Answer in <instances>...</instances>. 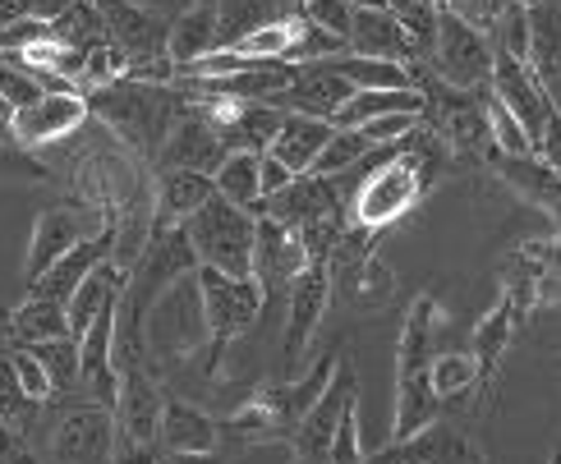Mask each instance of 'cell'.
Returning a JSON list of instances; mask_svg holds the SVG:
<instances>
[{"mask_svg": "<svg viewBox=\"0 0 561 464\" xmlns=\"http://www.w3.org/2000/svg\"><path fill=\"white\" fill-rule=\"evenodd\" d=\"M428 102L419 88H382V92H355L336 115L332 129H364L368 120H382V115H424Z\"/></svg>", "mask_w": 561, "mask_h": 464, "instance_id": "27", "label": "cell"}, {"mask_svg": "<svg viewBox=\"0 0 561 464\" xmlns=\"http://www.w3.org/2000/svg\"><path fill=\"white\" fill-rule=\"evenodd\" d=\"M51 464H115L121 460V437H115V414L79 401L51 424Z\"/></svg>", "mask_w": 561, "mask_h": 464, "instance_id": "9", "label": "cell"}, {"mask_svg": "<svg viewBox=\"0 0 561 464\" xmlns=\"http://www.w3.org/2000/svg\"><path fill=\"white\" fill-rule=\"evenodd\" d=\"M213 189L217 198L244 207V212L259 217L263 207V156L253 152H226V161L213 171Z\"/></svg>", "mask_w": 561, "mask_h": 464, "instance_id": "29", "label": "cell"}, {"mask_svg": "<svg viewBox=\"0 0 561 464\" xmlns=\"http://www.w3.org/2000/svg\"><path fill=\"white\" fill-rule=\"evenodd\" d=\"M161 409H167V396H161L148 368L121 373V396H115L111 414H115V437H121V455L129 464L161 455Z\"/></svg>", "mask_w": 561, "mask_h": 464, "instance_id": "8", "label": "cell"}, {"mask_svg": "<svg viewBox=\"0 0 561 464\" xmlns=\"http://www.w3.org/2000/svg\"><path fill=\"white\" fill-rule=\"evenodd\" d=\"M529 74L543 83V92L552 97V106L561 111V56H552V60H539V65H529Z\"/></svg>", "mask_w": 561, "mask_h": 464, "instance_id": "44", "label": "cell"}, {"mask_svg": "<svg viewBox=\"0 0 561 464\" xmlns=\"http://www.w3.org/2000/svg\"><path fill=\"white\" fill-rule=\"evenodd\" d=\"M437 332H442V299L437 294H419L410 304V313H405L401 340H396V378L428 373V363L437 359L433 355Z\"/></svg>", "mask_w": 561, "mask_h": 464, "instance_id": "20", "label": "cell"}, {"mask_svg": "<svg viewBox=\"0 0 561 464\" xmlns=\"http://www.w3.org/2000/svg\"><path fill=\"white\" fill-rule=\"evenodd\" d=\"M561 304V235H548L543 253V271H539V290H534V309H557Z\"/></svg>", "mask_w": 561, "mask_h": 464, "instance_id": "42", "label": "cell"}, {"mask_svg": "<svg viewBox=\"0 0 561 464\" xmlns=\"http://www.w3.org/2000/svg\"><path fill=\"white\" fill-rule=\"evenodd\" d=\"M0 464H37V455H33V446H28V437L10 432L5 424H0Z\"/></svg>", "mask_w": 561, "mask_h": 464, "instance_id": "43", "label": "cell"}, {"mask_svg": "<svg viewBox=\"0 0 561 464\" xmlns=\"http://www.w3.org/2000/svg\"><path fill=\"white\" fill-rule=\"evenodd\" d=\"M493 175L506 184L511 194H520L529 207L552 217L557 235H561V171H552L543 156H497L493 161Z\"/></svg>", "mask_w": 561, "mask_h": 464, "instance_id": "18", "label": "cell"}, {"mask_svg": "<svg viewBox=\"0 0 561 464\" xmlns=\"http://www.w3.org/2000/svg\"><path fill=\"white\" fill-rule=\"evenodd\" d=\"M332 69L355 88V92H382V88H419L414 74L396 60H373V56H332Z\"/></svg>", "mask_w": 561, "mask_h": 464, "instance_id": "31", "label": "cell"}, {"mask_svg": "<svg viewBox=\"0 0 561 464\" xmlns=\"http://www.w3.org/2000/svg\"><path fill=\"white\" fill-rule=\"evenodd\" d=\"M144 345L148 359L161 363H190L207 350V313L194 271L152 299V309L144 313Z\"/></svg>", "mask_w": 561, "mask_h": 464, "instance_id": "2", "label": "cell"}, {"mask_svg": "<svg viewBox=\"0 0 561 464\" xmlns=\"http://www.w3.org/2000/svg\"><path fill=\"white\" fill-rule=\"evenodd\" d=\"M493 60H497V51L483 28L465 23L447 5H437V37H433V56H428V69L437 83L460 88V92H479L493 79Z\"/></svg>", "mask_w": 561, "mask_h": 464, "instance_id": "5", "label": "cell"}, {"mask_svg": "<svg viewBox=\"0 0 561 464\" xmlns=\"http://www.w3.org/2000/svg\"><path fill=\"white\" fill-rule=\"evenodd\" d=\"M42 97H46L42 79H37V74H28V69L10 65L5 56H0V106H5V111L14 115V111H23V106L42 102Z\"/></svg>", "mask_w": 561, "mask_h": 464, "instance_id": "38", "label": "cell"}, {"mask_svg": "<svg viewBox=\"0 0 561 464\" xmlns=\"http://www.w3.org/2000/svg\"><path fill=\"white\" fill-rule=\"evenodd\" d=\"M0 350L10 355V363H14V378H19V386L28 391L33 401H42V405L51 401V391H56V386H51V378H46L42 359H37V355L28 350V345H0Z\"/></svg>", "mask_w": 561, "mask_h": 464, "instance_id": "39", "label": "cell"}, {"mask_svg": "<svg viewBox=\"0 0 561 464\" xmlns=\"http://www.w3.org/2000/svg\"><path fill=\"white\" fill-rule=\"evenodd\" d=\"M184 235H190L198 253V267L226 271L236 281H253V235H259V217L253 212L226 198H213L184 221Z\"/></svg>", "mask_w": 561, "mask_h": 464, "instance_id": "3", "label": "cell"}, {"mask_svg": "<svg viewBox=\"0 0 561 464\" xmlns=\"http://www.w3.org/2000/svg\"><path fill=\"white\" fill-rule=\"evenodd\" d=\"M28 350L42 359L46 378H51L56 391H65V386H75V382H79V340H75V336L42 340V345H28Z\"/></svg>", "mask_w": 561, "mask_h": 464, "instance_id": "36", "label": "cell"}, {"mask_svg": "<svg viewBox=\"0 0 561 464\" xmlns=\"http://www.w3.org/2000/svg\"><path fill=\"white\" fill-rule=\"evenodd\" d=\"M226 152L230 148H226L221 129L194 106V88H190V106H184V115L171 125L167 148H161V156H157V171H198V175H213L221 161H226Z\"/></svg>", "mask_w": 561, "mask_h": 464, "instance_id": "13", "label": "cell"}, {"mask_svg": "<svg viewBox=\"0 0 561 464\" xmlns=\"http://www.w3.org/2000/svg\"><path fill=\"white\" fill-rule=\"evenodd\" d=\"M152 198H157V225H184L203 202H213V175L198 171H152Z\"/></svg>", "mask_w": 561, "mask_h": 464, "instance_id": "24", "label": "cell"}, {"mask_svg": "<svg viewBox=\"0 0 561 464\" xmlns=\"http://www.w3.org/2000/svg\"><path fill=\"white\" fill-rule=\"evenodd\" d=\"M0 175H10V179H37V184H56V171L46 166V161H37L33 152H23V148L5 143V138H0Z\"/></svg>", "mask_w": 561, "mask_h": 464, "instance_id": "40", "label": "cell"}, {"mask_svg": "<svg viewBox=\"0 0 561 464\" xmlns=\"http://www.w3.org/2000/svg\"><path fill=\"white\" fill-rule=\"evenodd\" d=\"M259 217H272L286 230H304V225H318V221H336L350 217V207L336 189V179L327 175H299L295 184H286L276 198H267L259 207Z\"/></svg>", "mask_w": 561, "mask_h": 464, "instance_id": "14", "label": "cell"}, {"mask_svg": "<svg viewBox=\"0 0 561 464\" xmlns=\"http://www.w3.org/2000/svg\"><path fill=\"white\" fill-rule=\"evenodd\" d=\"M144 464H161V455H157V460H144Z\"/></svg>", "mask_w": 561, "mask_h": 464, "instance_id": "50", "label": "cell"}, {"mask_svg": "<svg viewBox=\"0 0 561 464\" xmlns=\"http://www.w3.org/2000/svg\"><path fill=\"white\" fill-rule=\"evenodd\" d=\"M161 464H230L221 451H198V455H161Z\"/></svg>", "mask_w": 561, "mask_h": 464, "instance_id": "47", "label": "cell"}, {"mask_svg": "<svg viewBox=\"0 0 561 464\" xmlns=\"http://www.w3.org/2000/svg\"><path fill=\"white\" fill-rule=\"evenodd\" d=\"M327 304H332V271L304 267L295 276V286L286 290V336H280V368H286V378H295L304 359H309V345L322 327Z\"/></svg>", "mask_w": 561, "mask_h": 464, "instance_id": "10", "label": "cell"}, {"mask_svg": "<svg viewBox=\"0 0 561 464\" xmlns=\"http://www.w3.org/2000/svg\"><path fill=\"white\" fill-rule=\"evenodd\" d=\"M428 386H433V396L447 405V401H460V396H470V391H479V363L470 350H447V355H437L428 363Z\"/></svg>", "mask_w": 561, "mask_h": 464, "instance_id": "34", "label": "cell"}, {"mask_svg": "<svg viewBox=\"0 0 561 464\" xmlns=\"http://www.w3.org/2000/svg\"><path fill=\"white\" fill-rule=\"evenodd\" d=\"M88 120H92V111H88L83 92H46L42 102L10 115V143L23 152L46 148V143H65V138H75Z\"/></svg>", "mask_w": 561, "mask_h": 464, "instance_id": "11", "label": "cell"}, {"mask_svg": "<svg viewBox=\"0 0 561 464\" xmlns=\"http://www.w3.org/2000/svg\"><path fill=\"white\" fill-rule=\"evenodd\" d=\"M88 111L111 129L121 143L144 161L157 166L161 148L171 138V125L190 106V83H144V79H115L102 88H88Z\"/></svg>", "mask_w": 561, "mask_h": 464, "instance_id": "1", "label": "cell"}, {"mask_svg": "<svg viewBox=\"0 0 561 464\" xmlns=\"http://www.w3.org/2000/svg\"><path fill=\"white\" fill-rule=\"evenodd\" d=\"M304 267H309V258H304V244L295 230H286L272 217H259V235H253V281H259L263 299H276L280 290H290Z\"/></svg>", "mask_w": 561, "mask_h": 464, "instance_id": "16", "label": "cell"}, {"mask_svg": "<svg viewBox=\"0 0 561 464\" xmlns=\"http://www.w3.org/2000/svg\"><path fill=\"white\" fill-rule=\"evenodd\" d=\"M106 258H111V235H102V240H83L79 248H69L65 258L42 276V281L28 286V299H51V304H69V294H75V290H79Z\"/></svg>", "mask_w": 561, "mask_h": 464, "instance_id": "25", "label": "cell"}, {"mask_svg": "<svg viewBox=\"0 0 561 464\" xmlns=\"http://www.w3.org/2000/svg\"><path fill=\"white\" fill-rule=\"evenodd\" d=\"M332 120H318V115H299V111H286L280 115V129L272 138V156L286 166L295 179L299 175H313L318 156L327 148V138H332Z\"/></svg>", "mask_w": 561, "mask_h": 464, "instance_id": "23", "label": "cell"}, {"mask_svg": "<svg viewBox=\"0 0 561 464\" xmlns=\"http://www.w3.org/2000/svg\"><path fill=\"white\" fill-rule=\"evenodd\" d=\"M378 148L364 138V129H336L332 138H327V148H322V156H318V166H313V175H345V171H355L364 156H373Z\"/></svg>", "mask_w": 561, "mask_h": 464, "instance_id": "35", "label": "cell"}, {"mask_svg": "<svg viewBox=\"0 0 561 464\" xmlns=\"http://www.w3.org/2000/svg\"><path fill=\"white\" fill-rule=\"evenodd\" d=\"M125 281H129V276H125V271H115V267H111V258H106L98 271H92L88 281H83L75 294H69V304H65L69 336H75V340H83V332L92 327V322H98L106 309H115V304H121Z\"/></svg>", "mask_w": 561, "mask_h": 464, "instance_id": "26", "label": "cell"}, {"mask_svg": "<svg viewBox=\"0 0 561 464\" xmlns=\"http://www.w3.org/2000/svg\"><path fill=\"white\" fill-rule=\"evenodd\" d=\"M217 437H221V424L203 405L184 396H167V409H161V455L217 451Z\"/></svg>", "mask_w": 561, "mask_h": 464, "instance_id": "22", "label": "cell"}, {"mask_svg": "<svg viewBox=\"0 0 561 464\" xmlns=\"http://www.w3.org/2000/svg\"><path fill=\"white\" fill-rule=\"evenodd\" d=\"M364 464H483V451L474 446V437H465L456 424H428L424 432L391 442L378 455H368Z\"/></svg>", "mask_w": 561, "mask_h": 464, "instance_id": "15", "label": "cell"}, {"mask_svg": "<svg viewBox=\"0 0 561 464\" xmlns=\"http://www.w3.org/2000/svg\"><path fill=\"white\" fill-rule=\"evenodd\" d=\"M359 396V378L350 373V363L341 359L332 386L318 396V405L304 414L290 446H295V464H332V442H336V428H341V414L345 405Z\"/></svg>", "mask_w": 561, "mask_h": 464, "instance_id": "12", "label": "cell"}, {"mask_svg": "<svg viewBox=\"0 0 561 464\" xmlns=\"http://www.w3.org/2000/svg\"><path fill=\"white\" fill-rule=\"evenodd\" d=\"M194 276H198L203 313H207V382H213L221 373L226 350L263 317L267 299H263L259 281H236V276L213 271V267H198Z\"/></svg>", "mask_w": 561, "mask_h": 464, "instance_id": "4", "label": "cell"}, {"mask_svg": "<svg viewBox=\"0 0 561 464\" xmlns=\"http://www.w3.org/2000/svg\"><path fill=\"white\" fill-rule=\"evenodd\" d=\"M111 217H102L98 207H88L83 198H75L69 207H51L33 221V235H28V253H23V290L33 281H42L69 248H79L83 240H102L106 235Z\"/></svg>", "mask_w": 561, "mask_h": 464, "instance_id": "7", "label": "cell"}, {"mask_svg": "<svg viewBox=\"0 0 561 464\" xmlns=\"http://www.w3.org/2000/svg\"><path fill=\"white\" fill-rule=\"evenodd\" d=\"M516 327H520V309L511 304L506 294L479 317L474 340H470V355H474V363H479V396H483V401L493 396L497 368H502V355L511 350V336H516Z\"/></svg>", "mask_w": 561, "mask_h": 464, "instance_id": "21", "label": "cell"}, {"mask_svg": "<svg viewBox=\"0 0 561 464\" xmlns=\"http://www.w3.org/2000/svg\"><path fill=\"white\" fill-rule=\"evenodd\" d=\"M516 5H525V10H534V5H548V0H516Z\"/></svg>", "mask_w": 561, "mask_h": 464, "instance_id": "49", "label": "cell"}, {"mask_svg": "<svg viewBox=\"0 0 561 464\" xmlns=\"http://www.w3.org/2000/svg\"><path fill=\"white\" fill-rule=\"evenodd\" d=\"M424 194H428V189L419 184L414 166L405 161L401 143H396V148L387 152V161H378V166H373V171L355 184V194H350V221L364 225V230H378V235H382V230H387L391 221H401Z\"/></svg>", "mask_w": 561, "mask_h": 464, "instance_id": "6", "label": "cell"}, {"mask_svg": "<svg viewBox=\"0 0 561 464\" xmlns=\"http://www.w3.org/2000/svg\"><path fill=\"white\" fill-rule=\"evenodd\" d=\"M42 401H33L28 391L19 386V378H14V363H10V355L0 350V424H5L10 432H19V437H28L33 442V432H37V424H42Z\"/></svg>", "mask_w": 561, "mask_h": 464, "instance_id": "33", "label": "cell"}, {"mask_svg": "<svg viewBox=\"0 0 561 464\" xmlns=\"http://www.w3.org/2000/svg\"><path fill=\"white\" fill-rule=\"evenodd\" d=\"M299 10L309 23H318L322 33H332V37H350V19H355V10L345 5V0H299Z\"/></svg>", "mask_w": 561, "mask_h": 464, "instance_id": "41", "label": "cell"}, {"mask_svg": "<svg viewBox=\"0 0 561 464\" xmlns=\"http://www.w3.org/2000/svg\"><path fill=\"white\" fill-rule=\"evenodd\" d=\"M286 184H295V175H290L286 166H280V161H276L272 152H263V202H267V198H276L280 189H286Z\"/></svg>", "mask_w": 561, "mask_h": 464, "instance_id": "45", "label": "cell"}, {"mask_svg": "<svg viewBox=\"0 0 561 464\" xmlns=\"http://www.w3.org/2000/svg\"><path fill=\"white\" fill-rule=\"evenodd\" d=\"M355 97V88H350L332 60H313V65H299L295 83L286 88V97H280L276 106L280 111H299V115H318V120H332V115Z\"/></svg>", "mask_w": 561, "mask_h": 464, "instance_id": "19", "label": "cell"}, {"mask_svg": "<svg viewBox=\"0 0 561 464\" xmlns=\"http://www.w3.org/2000/svg\"><path fill=\"white\" fill-rule=\"evenodd\" d=\"M167 51L175 65H190L207 51H217V10H203V5H190L175 23H171V42Z\"/></svg>", "mask_w": 561, "mask_h": 464, "instance_id": "32", "label": "cell"}, {"mask_svg": "<svg viewBox=\"0 0 561 464\" xmlns=\"http://www.w3.org/2000/svg\"><path fill=\"white\" fill-rule=\"evenodd\" d=\"M60 336H69L65 304H51V299H23V304L10 313L5 345H42V340H60Z\"/></svg>", "mask_w": 561, "mask_h": 464, "instance_id": "30", "label": "cell"}, {"mask_svg": "<svg viewBox=\"0 0 561 464\" xmlns=\"http://www.w3.org/2000/svg\"><path fill=\"white\" fill-rule=\"evenodd\" d=\"M345 51L350 56H373V60H396V65H405L410 74H414V65H419V51H414L410 33H405V23L396 19L387 5L355 10V19H350Z\"/></svg>", "mask_w": 561, "mask_h": 464, "instance_id": "17", "label": "cell"}, {"mask_svg": "<svg viewBox=\"0 0 561 464\" xmlns=\"http://www.w3.org/2000/svg\"><path fill=\"white\" fill-rule=\"evenodd\" d=\"M350 10H378V5H387V0H345Z\"/></svg>", "mask_w": 561, "mask_h": 464, "instance_id": "48", "label": "cell"}, {"mask_svg": "<svg viewBox=\"0 0 561 464\" xmlns=\"http://www.w3.org/2000/svg\"><path fill=\"white\" fill-rule=\"evenodd\" d=\"M483 111H488V129H493V143H497L502 156H529L534 152L525 129H520V120L493 97V88H483Z\"/></svg>", "mask_w": 561, "mask_h": 464, "instance_id": "37", "label": "cell"}, {"mask_svg": "<svg viewBox=\"0 0 561 464\" xmlns=\"http://www.w3.org/2000/svg\"><path fill=\"white\" fill-rule=\"evenodd\" d=\"M75 0H19V14L23 19H37V23H51V19H60Z\"/></svg>", "mask_w": 561, "mask_h": 464, "instance_id": "46", "label": "cell"}, {"mask_svg": "<svg viewBox=\"0 0 561 464\" xmlns=\"http://www.w3.org/2000/svg\"><path fill=\"white\" fill-rule=\"evenodd\" d=\"M442 419V401L433 396L428 373L419 378H396V414H391V442H405V437L424 432L428 424Z\"/></svg>", "mask_w": 561, "mask_h": 464, "instance_id": "28", "label": "cell"}]
</instances>
